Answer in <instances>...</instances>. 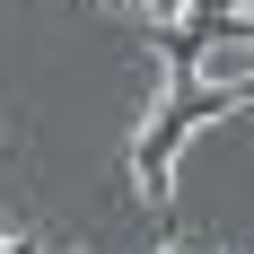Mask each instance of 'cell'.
<instances>
[{
    "label": "cell",
    "instance_id": "1",
    "mask_svg": "<svg viewBox=\"0 0 254 254\" xmlns=\"http://www.w3.org/2000/svg\"><path fill=\"white\" fill-rule=\"evenodd\" d=\"M202 79H210V88H228V79H254V44H210V53H202Z\"/></svg>",
    "mask_w": 254,
    "mask_h": 254
}]
</instances>
